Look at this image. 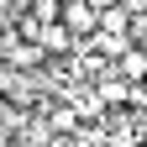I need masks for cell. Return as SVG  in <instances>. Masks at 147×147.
I'll list each match as a JSON object with an SVG mask.
<instances>
[{
    "mask_svg": "<svg viewBox=\"0 0 147 147\" xmlns=\"http://www.w3.org/2000/svg\"><path fill=\"white\" fill-rule=\"evenodd\" d=\"M89 11H110V5H121V0H84Z\"/></svg>",
    "mask_w": 147,
    "mask_h": 147,
    "instance_id": "cell-6",
    "label": "cell"
},
{
    "mask_svg": "<svg viewBox=\"0 0 147 147\" xmlns=\"http://www.w3.org/2000/svg\"><path fill=\"white\" fill-rule=\"evenodd\" d=\"M42 58H47V53L37 47V42H21V37L5 42V63H11V68H42Z\"/></svg>",
    "mask_w": 147,
    "mask_h": 147,
    "instance_id": "cell-2",
    "label": "cell"
},
{
    "mask_svg": "<svg viewBox=\"0 0 147 147\" xmlns=\"http://www.w3.org/2000/svg\"><path fill=\"white\" fill-rule=\"evenodd\" d=\"M58 26H63L68 37H95V32H100V11H89L84 0H68V5L58 11Z\"/></svg>",
    "mask_w": 147,
    "mask_h": 147,
    "instance_id": "cell-1",
    "label": "cell"
},
{
    "mask_svg": "<svg viewBox=\"0 0 147 147\" xmlns=\"http://www.w3.org/2000/svg\"><path fill=\"white\" fill-rule=\"evenodd\" d=\"M126 26H131V11H126V5L100 11V32H105V37H126Z\"/></svg>",
    "mask_w": 147,
    "mask_h": 147,
    "instance_id": "cell-5",
    "label": "cell"
},
{
    "mask_svg": "<svg viewBox=\"0 0 147 147\" xmlns=\"http://www.w3.org/2000/svg\"><path fill=\"white\" fill-rule=\"evenodd\" d=\"M116 74H121V79H131V84H137V79H147V47H137V42H131V47L116 58Z\"/></svg>",
    "mask_w": 147,
    "mask_h": 147,
    "instance_id": "cell-3",
    "label": "cell"
},
{
    "mask_svg": "<svg viewBox=\"0 0 147 147\" xmlns=\"http://www.w3.org/2000/svg\"><path fill=\"white\" fill-rule=\"evenodd\" d=\"M32 42L42 47V53H68V47H74V37H68L58 21H53V26H37V37H32Z\"/></svg>",
    "mask_w": 147,
    "mask_h": 147,
    "instance_id": "cell-4",
    "label": "cell"
}]
</instances>
